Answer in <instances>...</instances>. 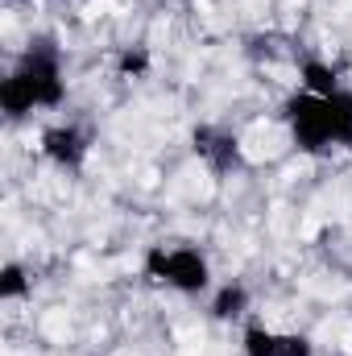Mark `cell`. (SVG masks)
I'll return each instance as SVG.
<instances>
[{
	"instance_id": "6",
	"label": "cell",
	"mask_w": 352,
	"mask_h": 356,
	"mask_svg": "<svg viewBox=\"0 0 352 356\" xmlns=\"http://www.w3.org/2000/svg\"><path fill=\"white\" fill-rule=\"evenodd\" d=\"M195 154L216 170V175H228V170H237L241 166V141L232 137V133H224V129H195Z\"/></svg>"
},
{
	"instance_id": "1",
	"label": "cell",
	"mask_w": 352,
	"mask_h": 356,
	"mask_svg": "<svg viewBox=\"0 0 352 356\" xmlns=\"http://www.w3.org/2000/svg\"><path fill=\"white\" fill-rule=\"evenodd\" d=\"M278 112L298 154L323 158L332 149H352V88H340L332 95H311L294 88Z\"/></svg>"
},
{
	"instance_id": "5",
	"label": "cell",
	"mask_w": 352,
	"mask_h": 356,
	"mask_svg": "<svg viewBox=\"0 0 352 356\" xmlns=\"http://www.w3.org/2000/svg\"><path fill=\"white\" fill-rule=\"evenodd\" d=\"M241 353L245 356H315L307 336H286L265 323H245L241 332Z\"/></svg>"
},
{
	"instance_id": "9",
	"label": "cell",
	"mask_w": 352,
	"mask_h": 356,
	"mask_svg": "<svg viewBox=\"0 0 352 356\" xmlns=\"http://www.w3.org/2000/svg\"><path fill=\"white\" fill-rule=\"evenodd\" d=\"M33 294V277L21 261H4L0 266V302H25Z\"/></svg>"
},
{
	"instance_id": "3",
	"label": "cell",
	"mask_w": 352,
	"mask_h": 356,
	"mask_svg": "<svg viewBox=\"0 0 352 356\" xmlns=\"http://www.w3.org/2000/svg\"><path fill=\"white\" fill-rule=\"evenodd\" d=\"M141 273L162 286V290H175L182 298H199L211 290V261L203 249L186 245V241H162V245H150L141 253Z\"/></svg>"
},
{
	"instance_id": "4",
	"label": "cell",
	"mask_w": 352,
	"mask_h": 356,
	"mask_svg": "<svg viewBox=\"0 0 352 356\" xmlns=\"http://www.w3.org/2000/svg\"><path fill=\"white\" fill-rule=\"evenodd\" d=\"M38 149H42V158H46L50 166L75 175V170H83V162H88V154H91V133L83 124H75V120H67V124H46L42 137H38Z\"/></svg>"
},
{
	"instance_id": "10",
	"label": "cell",
	"mask_w": 352,
	"mask_h": 356,
	"mask_svg": "<svg viewBox=\"0 0 352 356\" xmlns=\"http://www.w3.org/2000/svg\"><path fill=\"white\" fill-rule=\"evenodd\" d=\"M150 67H154V58H150L145 46H129V50L116 54V71L125 79H141V75H150Z\"/></svg>"
},
{
	"instance_id": "2",
	"label": "cell",
	"mask_w": 352,
	"mask_h": 356,
	"mask_svg": "<svg viewBox=\"0 0 352 356\" xmlns=\"http://www.w3.org/2000/svg\"><path fill=\"white\" fill-rule=\"evenodd\" d=\"M63 104H67L63 54L50 38H38L0 79V112L8 120H25L29 112H54Z\"/></svg>"
},
{
	"instance_id": "7",
	"label": "cell",
	"mask_w": 352,
	"mask_h": 356,
	"mask_svg": "<svg viewBox=\"0 0 352 356\" xmlns=\"http://www.w3.org/2000/svg\"><path fill=\"white\" fill-rule=\"evenodd\" d=\"M249 302H253V294H249V286H245L241 277H232V282H224V286H216V294H211V302H207V311H211V319H216V323H237V319H245V311H249Z\"/></svg>"
},
{
	"instance_id": "8",
	"label": "cell",
	"mask_w": 352,
	"mask_h": 356,
	"mask_svg": "<svg viewBox=\"0 0 352 356\" xmlns=\"http://www.w3.org/2000/svg\"><path fill=\"white\" fill-rule=\"evenodd\" d=\"M298 88L311 91V95H332V91L344 88V79H340V71H336L332 63H323V58H303V63H298Z\"/></svg>"
}]
</instances>
